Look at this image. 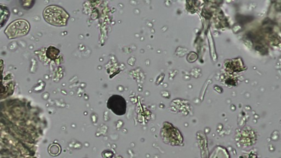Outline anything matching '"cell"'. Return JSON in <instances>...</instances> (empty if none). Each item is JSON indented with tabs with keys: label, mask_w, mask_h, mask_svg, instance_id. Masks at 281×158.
<instances>
[{
	"label": "cell",
	"mask_w": 281,
	"mask_h": 158,
	"mask_svg": "<svg viewBox=\"0 0 281 158\" xmlns=\"http://www.w3.org/2000/svg\"><path fill=\"white\" fill-rule=\"evenodd\" d=\"M107 106L110 110L117 116H123L126 111V102L122 96L114 95L108 100Z\"/></svg>",
	"instance_id": "cell-4"
},
{
	"label": "cell",
	"mask_w": 281,
	"mask_h": 158,
	"mask_svg": "<svg viewBox=\"0 0 281 158\" xmlns=\"http://www.w3.org/2000/svg\"><path fill=\"white\" fill-rule=\"evenodd\" d=\"M30 29L28 21L24 19H18L12 21L7 26L4 30V34L8 39H13L26 35L29 32Z\"/></svg>",
	"instance_id": "cell-2"
},
{
	"label": "cell",
	"mask_w": 281,
	"mask_h": 158,
	"mask_svg": "<svg viewBox=\"0 0 281 158\" xmlns=\"http://www.w3.org/2000/svg\"><path fill=\"white\" fill-rule=\"evenodd\" d=\"M240 158H259L255 153L250 152L249 154L242 156Z\"/></svg>",
	"instance_id": "cell-7"
},
{
	"label": "cell",
	"mask_w": 281,
	"mask_h": 158,
	"mask_svg": "<svg viewBox=\"0 0 281 158\" xmlns=\"http://www.w3.org/2000/svg\"><path fill=\"white\" fill-rule=\"evenodd\" d=\"M44 19L49 24L54 26H62L67 24L69 15L62 7L56 5H51L43 10Z\"/></svg>",
	"instance_id": "cell-1"
},
{
	"label": "cell",
	"mask_w": 281,
	"mask_h": 158,
	"mask_svg": "<svg viewBox=\"0 0 281 158\" xmlns=\"http://www.w3.org/2000/svg\"><path fill=\"white\" fill-rule=\"evenodd\" d=\"M235 139L239 146L248 147L256 144L257 136L254 130L250 128H244L236 133Z\"/></svg>",
	"instance_id": "cell-3"
},
{
	"label": "cell",
	"mask_w": 281,
	"mask_h": 158,
	"mask_svg": "<svg viewBox=\"0 0 281 158\" xmlns=\"http://www.w3.org/2000/svg\"><path fill=\"white\" fill-rule=\"evenodd\" d=\"M163 137L173 146H180L183 143V136L179 131L172 126L164 129Z\"/></svg>",
	"instance_id": "cell-5"
},
{
	"label": "cell",
	"mask_w": 281,
	"mask_h": 158,
	"mask_svg": "<svg viewBox=\"0 0 281 158\" xmlns=\"http://www.w3.org/2000/svg\"><path fill=\"white\" fill-rule=\"evenodd\" d=\"M60 147L58 145L53 144L49 146L48 152L52 156H57L60 153Z\"/></svg>",
	"instance_id": "cell-6"
}]
</instances>
